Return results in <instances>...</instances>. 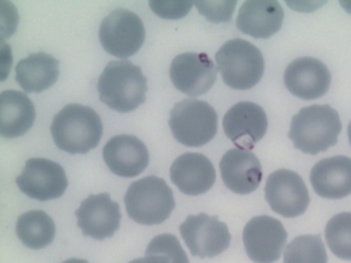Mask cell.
<instances>
[{
    "instance_id": "cell-19",
    "label": "cell",
    "mask_w": 351,
    "mask_h": 263,
    "mask_svg": "<svg viewBox=\"0 0 351 263\" xmlns=\"http://www.w3.org/2000/svg\"><path fill=\"white\" fill-rule=\"evenodd\" d=\"M311 182L320 197L341 199L351 195V159L335 156L320 160L311 173Z\"/></svg>"
},
{
    "instance_id": "cell-18",
    "label": "cell",
    "mask_w": 351,
    "mask_h": 263,
    "mask_svg": "<svg viewBox=\"0 0 351 263\" xmlns=\"http://www.w3.org/2000/svg\"><path fill=\"white\" fill-rule=\"evenodd\" d=\"M173 184L185 195H204L214 186L217 173L208 158L187 152L177 158L170 171Z\"/></svg>"
},
{
    "instance_id": "cell-3",
    "label": "cell",
    "mask_w": 351,
    "mask_h": 263,
    "mask_svg": "<svg viewBox=\"0 0 351 263\" xmlns=\"http://www.w3.org/2000/svg\"><path fill=\"white\" fill-rule=\"evenodd\" d=\"M341 129L336 110L330 105H312L293 117L289 138L303 153L317 155L338 143Z\"/></svg>"
},
{
    "instance_id": "cell-12",
    "label": "cell",
    "mask_w": 351,
    "mask_h": 263,
    "mask_svg": "<svg viewBox=\"0 0 351 263\" xmlns=\"http://www.w3.org/2000/svg\"><path fill=\"white\" fill-rule=\"evenodd\" d=\"M217 68L206 53L186 52L173 59L170 77L177 90L190 97L204 95L217 80Z\"/></svg>"
},
{
    "instance_id": "cell-30",
    "label": "cell",
    "mask_w": 351,
    "mask_h": 263,
    "mask_svg": "<svg viewBox=\"0 0 351 263\" xmlns=\"http://www.w3.org/2000/svg\"><path fill=\"white\" fill-rule=\"evenodd\" d=\"M62 263H88L86 260L84 259H76V258H71L67 260V261L63 262Z\"/></svg>"
},
{
    "instance_id": "cell-24",
    "label": "cell",
    "mask_w": 351,
    "mask_h": 263,
    "mask_svg": "<svg viewBox=\"0 0 351 263\" xmlns=\"http://www.w3.org/2000/svg\"><path fill=\"white\" fill-rule=\"evenodd\" d=\"M284 263H328L327 251L320 235H302L287 246Z\"/></svg>"
},
{
    "instance_id": "cell-20",
    "label": "cell",
    "mask_w": 351,
    "mask_h": 263,
    "mask_svg": "<svg viewBox=\"0 0 351 263\" xmlns=\"http://www.w3.org/2000/svg\"><path fill=\"white\" fill-rule=\"evenodd\" d=\"M284 10L278 1H247L240 8L237 27L255 38H268L280 30Z\"/></svg>"
},
{
    "instance_id": "cell-7",
    "label": "cell",
    "mask_w": 351,
    "mask_h": 263,
    "mask_svg": "<svg viewBox=\"0 0 351 263\" xmlns=\"http://www.w3.org/2000/svg\"><path fill=\"white\" fill-rule=\"evenodd\" d=\"M99 38L108 53L127 59L136 54L145 43V25L137 14L119 8L101 22Z\"/></svg>"
},
{
    "instance_id": "cell-8",
    "label": "cell",
    "mask_w": 351,
    "mask_h": 263,
    "mask_svg": "<svg viewBox=\"0 0 351 263\" xmlns=\"http://www.w3.org/2000/svg\"><path fill=\"white\" fill-rule=\"evenodd\" d=\"M180 232L193 256L214 258L228 249L231 234L226 223L206 213L188 216Z\"/></svg>"
},
{
    "instance_id": "cell-21",
    "label": "cell",
    "mask_w": 351,
    "mask_h": 263,
    "mask_svg": "<svg viewBox=\"0 0 351 263\" xmlns=\"http://www.w3.org/2000/svg\"><path fill=\"white\" fill-rule=\"evenodd\" d=\"M36 110L23 92L5 90L0 95V133L5 138L21 137L32 128Z\"/></svg>"
},
{
    "instance_id": "cell-2",
    "label": "cell",
    "mask_w": 351,
    "mask_h": 263,
    "mask_svg": "<svg viewBox=\"0 0 351 263\" xmlns=\"http://www.w3.org/2000/svg\"><path fill=\"white\" fill-rule=\"evenodd\" d=\"M97 88L101 102L116 112L128 113L145 103L147 79L139 66L126 60H115L105 66Z\"/></svg>"
},
{
    "instance_id": "cell-26",
    "label": "cell",
    "mask_w": 351,
    "mask_h": 263,
    "mask_svg": "<svg viewBox=\"0 0 351 263\" xmlns=\"http://www.w3.org/2000/svg\"><path fill=\"white\" fill-rule=\"evenodd\" d=\"M148 255L164 256L168 263H189L178 239L169 234H160L152 240L145 251V256Z\"/></svg>"
},
{
    "instance_id": "cell-28",
    "label": "cell",
    "mask_w": 351,
    "mask_h": 263,
    "mask_svg": "<svg viewBox=\"0 0 351 263\" xmlns=\"http://www.w3.org/2000/svg\"><path fill=\"white\" fill-rule=\"evenodd\" d=\"M199 12L203 14L209 21L220 22L230 21L237 2H195Z\"/></svg>"
},
{
    "instance_id": "cell-27",
    "label": "cell",
    "mask_w": 351,
    "mask_h": 263,
    "mask_svg": "<svg viewBox=\"0 0 351 263\" xmlns=\"http://www.w3.org/2000/svg\"><path fill=\"white\" fill-rule=\"evenodd\" d=\"M152 10L160 18L179 19L184 18L192 8L190 1H150Z\"/></svg>"
},
{
    "instance_id": "cell-6",
    "label": "cell",
    "mask_w": 351,
    "mask_h": 263,
    "mask_svg": "<svg viewBox=\"0 0 351 263\" xmlns=\"http://www.w3.org/2000/svg\"><path fill=\"white\" fill-rule=\"evenodd\" d=\"M169 125L178 142L191 148H199L215 137L218 117L214 108L199 99H186L171 110Z\"/></svg>"
},
{
    "instance_id": "cell-11",
    "label": "cell",
    "mask_w": 351,
    "mask_h": 263,
    "mask_svg": "<svg viewBox=\"0 0 351 263\" xmlns=\"http://www.w3.org/2000/svg\"><path fill=\"white\" fill-rule=\"evenodd\" d=\"M287 234L283 224L270 216L251 218L243 231L245 251L256 263H274L280 258Z\"/></svg>"
},
{
    "instance_id": "cell-15",
    "label": "cell",
    "mask_w": 351,
    "mask_h": 263,
    "mask_svg": "<svg viewBox=\"0 0 351 263\" xmlns=\"http://www.w3.org/2000/svg\"><path fill=\"white\" fill-rule=\"evenodd\" d=\"M285 85L293 95L306 101L322 98L330 87L328 66L314 58H300L285 71Z\"/></svg>"
},
{
    "instance_id": "cell-22",
    "label": "cell",
    "mask_w": 351,
    "mask_h": 263,
    "mask_svg": "<svg viewBox=\"0 0 351 263\" xmlns=\"http://www.w3.org/2000/svg\"><path fill=\"white\" fill-rule=\"evenodd\" d=\"M60 62L45 52L30 54L16 66V82L27 93H40L56 83Z\"/></svg>"
},
{
    "instance_id": "cell-23",
    "label": "cell",
    "mask_w": 351,
    "mask_h": 263,
    "mask_svg": "<svg viewBox=\"0 0 351 263\" xmlns=\"http://www.w3.org/2000/svg\"><path fill=\"white\" fill-rule=\"evenodd\" d=\"M16 234L26 247L40 250L53 242L56 226L53 220L43 210H30L19 216Z\"/></svg>"
},
{
    "instance_id": "cell-10",
    "label": "cell",
    "mask_w": 351,
    "mask_h": 263,
    "mask_svg": "<svg viewBox=\"0 0 351 263\" xmlns=\"http://www.w3.org/2000/svg\"><path fill=\"white\" fill-rule=\"evenodd\" d=\"M265 195L271 209L285 218L304 214L311 202L303 179L295 171L286 168L268 176Z\"/></svg>"
},
{
    "instance_id": "cell-29",
    "label": "cell",
    "mask_w": 351,
    "mask_h": 263,
    "mask_svg": "<svg viewBox=\"0 0 351 263\" xmlns=\"http://www.w3.org/2000/svg\"><path fill=\"white\" fill-rule=\"evenodd\" d=\"M129 263H168V261L162 255H148L145 258L135 259Z\"/></svg>"
},
{
    "instance_id": "cell-14",
    "label": "cell",
    "mask_w": 351,
    "mask_h": 263,
    "mask_svg": "<svg viewBox=\"0 0 351 263\" xmlns=\"http://www.w3.org/2000/svg\"><path fill=\"white\" fill-rule=\"evenodd\" d=\"M75 215L82 234L94 240L112 238L120 228V205L110 199L109 193L90 195L82 202Z\"/></svg>"
},
{
    "instance_id": "cell-1",
    "label": "cell",
    "mask_w": 351,
    "mask_h": 263,
    "mask_svg": "<svg viewBox=\"0 0 351 263\" xmlns=\"http://www.w3.org/2000/svg\"><path fill=\"white\" fill-rule=\"evenodd\" d=\"M51 132L60 151L70 154H86L99 145L104 125L93 108L69 104L55 115Z\"/></svg>"
},
{
    "instance_id": "cell-13",
    "label": "cell",
    "mask_w": 351,
    "mask_h": 263,
    "mask_svg": "<svg viewBox=\"0 0 351 263\" xmlns=\"http://www.w3.org/2000/svg\"><path fill=\"white\" fill-rule=\"evenodd\" d=\"M226 137L237 149L250 151L263 138L268 121L263 108L254 102H239L226 112L223 121Z\"/></svg>"
},
{
    "instance_id": "cell-9",
    "label": "cell",
    "mask_w": 351,
    "mask_h": 263,
    "mask_svg": "<svg viewBox=\"0 0 351 263\" xmlns=\"http://www.w3.org/2000/svg\"><path fill=\"white\" fill-rule=\"evenodd\" d=\"M16 184L27 197L40 201L62 197L69 185L64 168L43 158L27 160Z\"/></svg>"
},
{
    "instance_id": "cell-5",
    "label": "cell",
    "mask_w": 351,
    "mask_h": 263,
    "mask_svg": "<svg viewBox=\"0 0 351 263\" xmlns=\"http://www.w3.org/2000/svg\"><path fill=\"white\" fill-rule=\"evenodd\" d=\"M215 60L223 82L234 90H250L263 77V55L250 41L241 38L228 41L217 51Z\"/></svg>"
},
{
    "instance_id": "cell-17",
    "label": "cell",
    "mask_w": 351,
    "mask_h": 263,
    "mask_svg": "<svg viewBox=\"0 0 351 263\" xmlns=\"http://www.w3.org/2000/svg\"><path fill=\"white\" fill-rule=\"evenodd\" d=\"M220 171L226 186L240 195L255 192L263 176L258 158L252 152L241 149H232L223 155Z\"/></svg>"
},
{
    "instance_id": "cell-4",
    "label": "cell",
    "mask_w": 351,
    "mask_h": 263,
    "mask_svg": "<svg viewBox=\"0 0 351 263\" xmlns=\"http://www.w3.org/2000/svg\"><path fill=\"white\" fill-rule=\"evenodd\" d=\"M127 213L142 225L165 223L176 208L173 190L164 179L148 176L132 182L124 197Z\"/></svg>"
},
{
    "instance_id": "cell-25",
    "label": "cell",
    "mask_w": 351,
    "mask_h": 263,
    "mask_svg": "<svg viewBox=\"0 0 351 263\" xmlns=\"http://www.w3.org/2000/svg\"><path fill=\"white\" fill-rule=\"evenodd\" d=\"M326 240L338 258L351 261V212L339 213L325 229Z\"/></svg>"
},
{
    "instance_id": "cell-31",
    "label": "cell",
    "mask_w": 351,
    "mask_h": 263,
    "mask_svg": "<svg viewBox=\"0 0 351 263\" xmlns=\"http://www.w3.org/2000/svg\"><path fill=\"white\" fill-rule=\"evenodd\" d=\"M348 136H349V140L351 146V121L349 125V128H348Z\"/></svg>"
},
{
    "instance_id": "cell-16",
    "label": "cell",
    "mask_w": 351,
    "mask_h": 263,
    "mask_svg": "<svg viewBox=\"0 0 351 263\" xmlns=\"http://www.w3.org/2000/svg\"><path fill=\"white\" fill-rule=\"evenodd\" d=\"M110 171L123 178L140 175L149 164L147 147L132 135H118L110 138L102 151Z\"/></svg>"
}]
</instances>
